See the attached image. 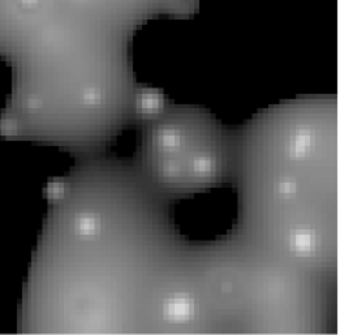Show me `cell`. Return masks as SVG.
Segmentation results:
<instances>
[{
    "instance_id": "obj_4",
    "label": "cell",
    "mask_w": 340,
    "mask_h": 335,
    "mask_svg": "<svg viewBox=\"0 0 340 335\" xmlns=\"http://www.w3.org/2000/svg\"><path fill=\"white\" fill-rule=\"evenodd\" d=\"M98 226H99L98 219L89 216H85L83 217V218H80L79 221H77V224H76L77 231H79L80 233H83V235H91V233H94L96 229H98Z\"/></svg>"
},
{
    "instance_id": "obj_1",
    "label": "cell",
    "mask_w": 340,
    "mask_h": 335,
    "mask_svg": "<svg viewBox=\"0 0 340 335\" xmlns=\"http://www.w3.org/2000/svg\"><path fill=\"white\" fill-rule=\"evenodd\" d=\"M165 315L171 321H186L194 313L192 299L175 296L165 303Z\"/></svg>"
},
{
    "instance_id": "obj_10",
    "label": "cell",
    "mask_w": 340,
    "mask_h": 335,
    "mask_svg": "<svg viewBox=\"0 0 340 335\" xmlns=\"http://www.w3.org/2000/svg\"><path fill=\"white\" fill-rule=\"evenodd\" d=\"M95 98H98V94H96V92L94 89L87 90V92H85V100L94 101V100H95Z\"/></svg>"
},
{
    "instance_id": "obj_11",
    "label": "cell",
    "mask_w": 340,
    "mask_h": 335,
    "mask_svg": "<svg viewBox=\"0 0 340 335\" xmlns=\"http://www.w3.org/2000/svg\"><path fill=\"white\" fill-rule=\"evenodd\" d=\"M24 1H26V3H31V1H34V0H24Z\"/></svg>"
},
{
    "instance_id": "obj_2",
    "label": "cell",
    "mask_w": 340,
    "mask_h": 335,
    "mask_svg": "<svg viewBox=\"0 0 340 335\" xmlns=\"http://www.w3.org/2000/svg\"><path fill=\"white\" fill-rule=\"evenodd\" d=\"M291 244H292V249L296 253L308 254L314 250L316 239L310 231H299L292 236Z\"/></svg>"
},
{
    "instance_id": "obj_9",
    "label": "cell",
    "mask_w": 340,
    "mask_h": 335,
    "mask_svg": "<svg viewBox=\"0 0 340 335\" xmlns=\"http://www.w3.org/2000/svg\"><path fill=\"white\" fill-rule=\"evenodd\" d=\"M163 171H165L166 175H169V176H175V175L179 172V166L176 163H173V162H169V163H166V166L163 167Z\"/></svg>"
},
{
    "instance_id": "obj_8",
    "label": "cell",
    "mask_w": 340,
    "mask_h": 335,
    "mask_svg": "<svg viewBox=\"0 0 340 335\" xmlns=\"http://www.w3.org/2000/svg\"><path fill=\"white\" fill-rule=\"evenodd\" d=\"M279 189H280V192L284 193V195H291V193H293V192L296 191V184L291 180H284L280 183Z\"/></svg>"
},
{
    "instance_id": "obj_7",
    "label": "cell",
    "mask_w": 340,
    "mask_h": 335,
    "mask_svg": "<svg viewBox=\"0 0 340 335\" xmlns=\"http://www.w3.org/2000/svg\"><path fill=\"white\" fill-rule=\"evenodd\" d=\"M194 171L199 172V174H206V172H210V170L213 168V162L210 161L209 158H199V159H196L194 161Z\"/></svg>"
},
{
    "instance_id": "obj_5",
    "label": "cell",
    "mask_w": 340,
    "mask_h": 335,
    "mask_svg": "<svg viewBox=\"0 0 340 335\" xmlns=\"http://www.w3.org/2000/svg\"><path fill=\"white\" fill-rule=\"evenodd\" d=\"M180 142L179 133L173 129H166L161 133V144L166 149H175Z\"/></svg>"
},
{
    "instance_id": "obj_6",
    "label": "cell",
    "mask_w": 340,
    "mask_h": 335,
    "mask_svg": "<svg viewBox=\"0 0 340 335\" xmlns=\"http://www.w3.org/2000/svg\"><path fill=\"white\" fill-rule=\"evenodd\" d=\"M161 103V98L155 93H145V94H142L140 105L145 111H153V110L158 109Z\"/></svg>"
},
{
    "instance_id": "obj_3",
    "label": "cell",
    "mask_w": 340,
    "mask_h": 335,
    "mask_svg": "<svg viewBox=\"0 0 340 335\" xmlns=\"http://www.w3.org/2000/svg\"><path fill=\"white\" fill-rule=\"evenodd\" d=\"M310 145H312V137H310L309 132L299 130L291 142V153L296 158L304 157L309 151Z\"/></svg>"
}]
</instances>
